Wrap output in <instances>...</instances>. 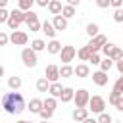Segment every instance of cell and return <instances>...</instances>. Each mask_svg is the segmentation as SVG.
Here are the masks:
<instances>
[{"mask_svg":"<svg viewBox=\"0 0 123 123\" xmlns=\"http://www.w3.org/2000/svg\"><path fill=\"white\" fill-rule=\"evenodd\" d=\"M88 100H90V94H88L86 88H79V90L75 92V98H73L75 108H86V106H88Z\"/></svg>","mask_w":123,"mask_h":123,"instance_id":"obj_6","label":"cell"},{"mask_svg":"<svg viewBox=\"0 0 123 123\" xmlns=\"http://www.w3.org/2000/svg\"><path fill=\"white\" fill-rule=\"evenodd\" d=\"M42 108H44V102H42L40 98H31L29 104H27V110H29L31 113H38Z\"/></svg>","mask_w":123,"mask_h":123,"instance_id":"obj_12","label":"cell"},{"mask_svg":"<svg viewBox=\"0 0 123 123\" xmlns=\"http://www.w3.org/2000/svg\"><path fill=\"white\" fill-rule=\"evenodd\" d=\"M21 62H23L27 67H35L37 62H38L37 52H35L33 48H23V50H21Z\"/></svg>","mask_w":123,"mask_h":123,"instance_id":"obj_4","label":"cell"},{"mask_svg":"<svg viewBox=\"0 0 123 123\" xmlns=\"http://www.w3.org/2000/svg\"><path fill=\"white\" fill-rule=\"evenodd\" d=\"M38 115H40V119L42 121H48L52 115H54V111H50V110H46V108H42L40 111H38Z\"/></svg>","mask_w":123,"mask_h":123,"instance_id":"obj_33","label":"cell"},{"mask_svg":"<svg viewBox=\"0 0 123 123\" xmlns=\"http://www.w3.org/2000/svg\"><path fill=\"white\" fill-rule=\"evenodd\" d=\"M8 42H10V37H8L4 31H0V46H6Z\"/></svg>","mask_w":123,"mask_h":123,"instance_id":"obj_38","label":"cell"},{"mask_svg":"<svg viewBox=\"0 0 123 123\" xmlns=\"http://www.w3.org/2000/svg\"><path fill=\"white\" fill-rule=\"evenodd\" d=\"M73 98H75V90H73L71 86H65L63 92H62V96H60V100H62L63 104H67V102H71Z\"/></svg>","mask_w":123,"mask_h":123,"instance_id":"obj_19","label":"cell"},{"mask_svg":"<svg viewBox=\"0 0 123 123\" xmlns=\"http://www.w3.org/2000/svg\"><path fill=\"white\" fill-rule=\"evenodd\" d=\"M52 25H54V29H56V31H65V29H67V19H65L62 13H60V15H54Z\"/></svg>","mask_w":123,"mask_h":123,"instance_id":"obj_13","label":"cell"},{"mask_svg":"<svg viewBox=\"0 0 123 123\" xmlns=\"http://www.w3.org/2000/svg\"><path fill=\"white\" fill-rule=\"evenodd\" d=\"M106 58H110V60H113V62H119V60H123V50H121L119 46H113Z\"/></svg>","mask_w":123,"mask_h":123,"instance_id":"obj_21","label":"cell"},{"mask_svg":"<svg viewBox=\"0 0 123 123\" xmlns=\"http://www.w3.org/2000/svg\"><path fill=\"white\" fill-rule=\"evenodd\" d=\"M0 104H2V110L8 111V113H12V115L13 113H21L27 108L21 92H6L2 96V100H0Z\"/></svg>","mask_w":123,"mask_h":123,"instance_id":"obj_1","label":"cell"},{"mask_svg":"<svg viewBox=\"0 0 123 123\" xmlns=\"http://www.w3.org/2000/svg\"><path fill=\"white\" fill-rule=\"evenodd\" d=\"M73 73H75L79 79H85V77H88V75H90V69H88V65H86V63H79L77 67H73Z\"/></svg>","mask_w":123,"mask_h":123,"instance_id":"obj_16","label":"cell"},{"mask_svg":"<svg viewBox=\"0 0 123 123\" xmlns=\"http://www.w3.org/2000/svg\"><path fill=\"white\" fill-rule=\"evenodd\" d=\"M75 123H79V121H75Z\"/></svg>","mask_w":123,"mask_h":123,"instance_id":"obj_53","label":"cell"},{"mask_svg":"<svg viewBox=\"0 0 123 123\" xmlns=\"http://www.w3.org/2000/svg\"><path fill=\"white\" fill-rule=\"evenodd\" d=\"M25 23H27V27H29L31 33H37L38 29H42V23L38 21V15H37L33 10L25 12Z\"/></svg>","mask_w":123,"mask_h":123,"instance_id":"obj_3","label":"cell"},{"mask_svg":"<svg viewBox=\"0 0 123 123\" xmlns=\"http://www.w3.org/2000/svg\"><path fill=\"white\" fill-rule=\"evenodd\" d=\"M35 4H38L40 8H48V4H50V0H35Z\"/></svg>","mask_w":123,"mask_h":123,"instance_id":"obj_42","label":"cell"},{"mask_svg":"<svg viewBox=\"0 0 123 123\" xmlns=\"http://www.w3.org/2000/svg\"><path fill=\"white\" fill-rule=\"evenodd\" d=\"M62 48H63V46H62V42H60V40H56V38H52V40L46 44V52H48V54H60V52H62Z\"/></svg>","mask_w":123,"mask_h":123,"instance_id":"obj_15","label":"cell"},{"mask_svg":"<svg viewBox=\"0 0 123 123\" xmlns=\"http://www.w3.org/2000/svg\"><path fill=\"white\" fill-rule=\"evenodd\" d=\"M119 98H121V94H117V92H113V90H111V94H110V98H108V102H110L111 106H115Z\"/></svg>","mask_w":123,"mask_h":123,"instance_id":"obj_36","label":"cell"},{"mask_svg":"<svg viewBox=\"0 0 123 123\" xmlns=\"http://www.w3.org/2000/svg\"><path fill=\"white\" fill-rule=\"evenodd\" d=\"M75 56H77V50H75V46H71V44L63 46V48H62V52H60V58H62V62H63V63L73 62V58H75Z\"/></svg>","mask_w":123,"mask_h":123,"instance_id":"obj_9","label":"cell"},{"mask_svg":"<svg viewBox=\"0 0 123 123\" xmlns=\"http://www.w3.org/2000/svg\"><path fill=\"white\" fill-rule=\"evenodd\" d=\"M40 123H48V121H40Z\"/></svg>","mask_w":123,"mask_h":123,"instance_id":"obj_50","label":"cell"},{"mask_svg":"<svg viewBox=\"0 0 123 123\" xmlns=\"http://www.w3.org/2000/svg\"><path fill=\"white\" fill-rule=\"evenodd\" d=\"M48 88H50V81H48L46 77L37 79V90H38V92H48Z\"/></svg>","mask_w":123,"mask_h":123,"instance_id":"obj_22","label":"cell"},{"mask_svg":"<svg viewBox=\"0 0 123 123\" xmlns=\"http://www.w3.org/2000/svg\"><path fill=\"white\" fill-rule=\"evenodd\" d=\"M0 23H2V15H0Z\"/></svg>","mask_w":123,"mask_h":123,"instance_id":"obj_51","label":"cell"},{"mask_svg":"<svg viewBox=\"0 0 123 123\" xmlns=\"http://www.w3.org/2000/svg\"><path fill=\"white\" fill-rule=\"evenodd\" d=\"M115 67H117V71L123 75V60H119V62H115Z\"/></svg>","mask_w":123,"mask_h":123,"instance_id":"obj_43","label":"cell"},{"mask_svg":"<svg viewBox=\"0 0 123 123\" xmlns=\"http://www.w3.org/2000/svg\"><path fill=\"white\" fill-rule=\"evenodd\" d=\"M63 88H65V86H62V85L56 81V83H50V88H48V92H50V96H54V98H60V96H62V92H63Z\"/></svg>","mask_w":123,"mask_h":123,"instance_id":"obj_17","label":"cell"},{"mask_svg":"<svg viewBox=\"0 0 123 123\" xmlns=\"http://www.w3.org/2000/svg\"><path fill=\"white\" fill-rule=\"evenodd\" d=\"M31 48H33L35 52H40V50H44V48H46V42H44L42 38H35V40L31 42Z\"/></svg>","mask_w":123,"mask_h":123,"instance_id":"obj_29","label":"cell"},{"mask_svg":"<svg viewBox=\"0 0 123 123\" xmlns=\"http://www.w3.org/2000/svg\"><path fill=\"white\" fill-rule=\"evenodd\" d=\"M62 15H63L65 19L73 17V15H75V8H73V6H69V4H67V6H63V8H62Z\"/></svg>","mask_w":123,"mask_h":123,"instance_id":"obj_31","label":"cell"},{"mask_svg":"<svg viewBox=\"0 0 123 123\" xmlns=\"http://www.w3.org/2000/svg\"><path fill=\"white\" fill-rule=\"evenodd\" d=\"M113 46H115L113 42H106V44L102 46V52H104V56H108V54H110V50H111Z\"/></svg>","mask_w":123,"mask_h":123,"instance_id":"obj_39","label":"cell"},{"mask_svg":"<svg viewBox=\"0 0 123 123\" xmlns=\"http://www.w3.org/2000/svg\"><path fill=\"white\" fill-rule=\"evenodd\" d=\"M21 85H23V81H21V77H10L8 79V86L12 88V90H17V88H21Z\"/></svg>","mask_w":123,"mask_h":123,"instance_id":"obj_26","label":"cell"},{"mask_svg":"<svg viewBox=\"0 0 123 123\" xmlns=\"http://www.w3.org/2000/svg\"><path fill=\"white\" fill-rule=\"evenodd\" d=\"M88 62H90L92 65H100V62H102V60H100V54H90V60H88Z\"/></svg>","mask_w":123,"mask_h":123,"instance_id":"obj_37","label":"cell"},{"mask_svg":"<svg viewBox=\"0 0 123 123\" xmlns=\"http://www.w3.org/2000/svg\"><path fill=\"white\" fill-rule=\"evenodd\" d=\"M92 83L98 86H106L108 85V73L106 71H94L92 73Z\"/></svg>","mask_w":123,"mask_h":123,"instance_id":"obj_11","label":"cell"},{"mask_svg":"<svg viewBox=\"0 0 123 123\" xmlns=\"http://www.w3.org/2000/svg\"><path fill=\"white\" fill-rule=\"evenodd\" d=\"M2 75H4V67L0 65V77H2Z\"/></svg>","mask_w":123,"mask_h":123,"instance_id":"obj_48","label":"cell"},{"mask_svg":"<svg viewBox=\"0 0 123 123\" xmlns=\"http://www.w3.org/2000/svg\"><path fill=\"white\" fill-rule=\"evenodd\" d=\"M90 54H92V52H90L86 46H83V48L77 50V58H79L81 62H88V60H90Z\"/></svg>","mask_w":123,"mask_h":123,"instance_id":"obj_24","label":"cell"},{"mask_svg":"<svg viewBox=\"0 0 123 123\" xmlns=\"http://www.w3.org/2000/svg\"><path fill=\"white\" fill-rule=\"evenodd\" d=\"M17 123H31V121H23V119H21V121H17Z\"/></svg>","mask_w":123,"mask_h":123,"instance_id":"obj_49","label":"cell"},{"mask_svg":"<svg viewBox=\"0 0 123 123\" xmlns=\"http://www.w3.org/2000/svg\"><path fill=\"white\" fill-rule=\"evenodd\" d=\"M94 2H96L98 8H108L110 6V0H94Z\"/></svg>","mask_w":123,"mask_h":123,"instance_id":"obj_41","label":"cell"},{"mask_svg":"<svg viewBox=\"0 0 123 123\" xmlns=\"http://www.w3.org/2000/svg\"><path fill=\"white\" fill-rule=\"evenodd\" d=\"M110 6L115 8V10H119V8H123V0H110Z\"/></svg>","mask_w":123,"mask_h":123,"instance_id":"obj_40","label":"cell"},{"mask_svg":"<svg viewBox=\"0 0 123 123\" xmlns=\"http://www.w3.org/2000/svg\"><path fill=\"white\" fill-rule=\"evenodd\" d=\"M104 108H106V100L102 98V96H90V100H88V110H92V113H102L104 111Z\"/></svg>","mask_w":123,"mask_h":123,"instance_id":"obj_7","label":"cell"},{"mask_svg":"<svg viewBox=\"0 0 123 123\" xmlns=\"http://www.w3.org/2000/svg\"><path fill=\"white\" fill-rule=\"evenodd\" d=\"M65 2H67V4H69V6H73V8H75V6H77V4H79V0H65Z\"/></svg>","mask_w":123,"mask_h":123,"instance_id":"obj_45","label":"cell"},{"mask_svg":"<svg viewBox=\"0 0 123 123\" xmlns=\"http://www.w3.org/2000/svg\"><path fill=\"white\" fill-rule=\"evenodd\" d=\"M106 42H108V38H106L104 35H96L94 38H90V40H88L86 48H88V50H90L92 54H98V52L102 50V46H104Z\"/></svg>","mask_w":123,"mask_h":123,"instance_id":"obj_5","label":"cell"},{"mask_svg":"<svg viewBox=\"0 0 123 123\" xmlns=\"http://www.w3.org/2000/svg\"><path fill=\"white\" fill-rule=\"evenodd\" d=\"M71 75H75V73H73V67H71L69 63H63V65L60 67V77H62V79H67V77H71Z\"/></svg>","mask_w":123,"mask_h":123,"instance_id":"obj_25","label":"cell"},{"mask_svg":"<svg viewBox=\"0 0 123 123\" xmlns=\"http://www.w3.org/2000/svg\"><path fill=\"white\" fill-rule=\"evenodd\" d=\"M33 4H35V0H17V10L29 12V10L33 8Z\"/></svg>","mask_w":123,"mask_h":123,"instance_id":"obj_27","label":"cell"},{"mask_svg":"<svg viewBox=\"0 0 123 123\" xmlns=\"http://www.w3.org/2000/svg\"><path fill=\"white\" fill-rule=\"evenodd\" d=\"M6 23H8V27H10L12 31H17L19 25L25 23V12H21V10H12V12H10V17H8Z\"/></svg>","mask_w":123,"mask_h":123,"instance_id":"obj_2","label":"cell"},{"mask_svg":"<svg viewBox=\"0 0 123 123\" xmlns=\"http://www.w3.org/2000/svg\"><path fill=\"white\" fill-rule=\"evenodd\" d=\"M96 121L98 123H111V115L106 113V111H102V113H98V119Z\"/></svg>","mask_w":123,"mask_h":123,"instance_id":"obj_34","label":"cell"},{"mask_svg":"<svg viewBox=\"0 0 123 123\" xmlns=\"http://www.w3.org/2000/svg\"><path fill=\"white\" fill-rule=\"evenodd\" d=\"M27 40H29V37H27V33H23V31H13V33L10 35V42L15 44V46H25Z\"/></svg>","mask_w":123,"mask_h":123,"instance_id":"obj_8","label":"cell"},{"mask_svg":"<svg viewBox=\"0 0 123 123\" xmlns=\"http://www.w3.org/2000/svg\"><path fill=\"white\" fill-rule=\"evenodd\" d=\"M113 92H117V94L123 96V75L117 77V81H115V85H113Z\"/></svg>","mask_w":123,"mask_h":123,"instance_id":"obj_32","label":"cell"},{"mask_svg":"<svg viewBox=\"0 0 123 123\" xmlns=\"http://www.w3.org/2000/svg\"><path fill=\"white\" fill-rule=\"evenodd\" d=\"M86 35H88L90 38H94L96 35H100V27H98L96 23H88V25H86Z\"/></svg>","mask_w":123,"mask_h":123,"instance_id":"obj_28","label":"cell"},{"mask_svg":"<svg viewBox=\"0 0 123 123\" xmlns=\"http://www.w3.org/2000/svg\"><path fill=\"white\" fill-rule=\"evenodd\" d=\"M113 63H115L113 60H110V58H104V60L100 62V71H106V73H108V71L113 67Z\"/></svg>","mask_w":123,"mask_h":123,"instance_id":"obj_30","label":"cell"},{"mask_svg":"<svg viewBox=\"0 0 123 123\" xmlns=\"http://www.w3.org/2000/svg\"><path fill=\"white\" fill-rule=\"evenodd\" d=\"M0 110H2V104H0Z\"/></svg>","mask_w":123,"mask_h":123,"instance_id":"obj_52","label":"cell"},{"mask_svg":"<svg viewBox=\"0 0 123 123\" xmlns=\"http://www.w3.org/2000/svg\"><path fill=\"white\" fill-rule=\"evenodd\" d=\"M62 0H50V4H48V12L50 13H54V15H60L62 13Z\"/></svg>","mask_w":123,"mask_h":123,"instance_id":"obj_18","label":"cell"},{"mask_svg":"<svg viewBox=\"0 0 123 123\" xmlns=\"http://www.w3.org/2000/svg\"><path fill=\"white\" fill-rule=\"evenodd\" d=\"M115 108H117L119 111H123V96H121V98L117 100V104H115Z\"/></svg>","mask_w":123,"mask_h":123,"instance_id":"obj_44","label":"cell"},{"mask_svg":"<svg viewBox=\"0 0 123 123\" xmlns=\"http://www.w3.org/2000/svg\"><path fill=\"white\" fill-rule=\"evenodd\" d=\"M71 117H73V121L83 123V121L88 117V110H86V108H75V110H73V113H71Z\"/></svg>","mask_w":123,"mask_h":123,"instance_id":"obj_14","label":"cell"},{"mask_svg":"<svg viewBox=\"0 0 123 123\" xmlns=\"http://www.w3.org/2000/svg\"><path fill=\"white\" fill-rule=\"evenodd\" d=\"M42 33H44L48 38H54V37H56V29H54L52 21H44V23H42Z\"/></svg>","mask_w":123,"mask_h":123,"instance_id":"obj_20","label":"cell"},{"mask_svg":"<svg viewBox=\"0 0 123 123\" xmlns=\"http://www.w3.org/2000/svg\"><path fill=\"white\" fill-rule=\"evenodd\" d=\"M42 102H44V108H46V110H50V111H56V108H58V98H54V96H48V98H44Z\"/></svg>","mask_w":123,"mask_h":123,"instance_id":"obj_23","label":"cell"},{"mask_svg":"<svg viewBox=\"0 0 123 123\" xmlns=\"http://www.w3.org/2000/svg\"><path fill=\"white\" fill-rule=\"evenodd\" d=\"M44 77H46L50 83H56V81L60 79V67L54 65V63L46 65V69H44Z\"/></svg>","mask_w":123,"mask_h":123,"instance_id":"obj_10","label":"cell"},{"mask_svg":"<svg viewBox=\"0 0 123 123\" xmlns=\"http://www.w3.org/2000/svg\"><path fill=\"white\" fill-rule=\"evenodd\" d=\"M83 123H98V121H96V119H92V117H86Z\"/></svg>","mask_w":123,"mask_h":123,"instance_id":"obj_46","label":"cell"},{"mask_svg":"<svg viewBox=\"0 0 123 123\" xmlns=\"http://www.w3.org/2000/svg\"><path fill=\"white\" fill-rule=\"evenodd\" d=\"M6 6H8V0H0V10L6 8Z\"/></svg>","mask_w":123,"mask_h":123,"instance_id":"obj_47","label":"cell"},{"mask_svg":"<svg viewBox=\"0 0 123 123\" xmlns=\"http://www.w3.org/2000/svg\"><path fill=\"white\" fill-rule=\"evenodd\" d=\"M113 21L115 23H123V8H119V10L113 12Z\"/></svg>","mask_w":123,"mask_h":123,"instance_id":"obj_35","label":"cell"}]
</instances>
